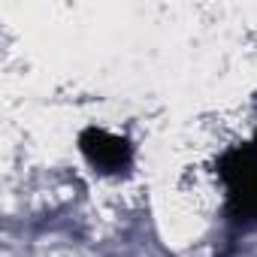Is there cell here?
Listing matches in <instances>:
<instances>
[{"label": "cell", "mask_w": 257, "mask_h": 257, "mask_svg": "<svg viewBox=\"0 0 257 257\" xmlns=\"http://www.w3.org/2000/svg\"><path fill=\"white\" fill-rule=\"evenodd\" d=\"M82 152L103 173L121 170V167H127V161H131V146H127L121 137L109 134V131H88L82 137Z\"/></svg>", "instance_id": "6da1fadb"}]
</instances>
